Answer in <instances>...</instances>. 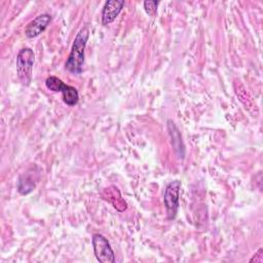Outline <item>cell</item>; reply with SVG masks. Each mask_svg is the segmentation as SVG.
<instances>
[{
  "mask_svg": "<svg viewBox=\"0 0 263 263\" xmlns=\"http://www.w3.org/2000/svg\"><path fill=\"white\" fill-rule=\"evenodd\" d=\"M88 37L89 31L88 28L85 26L79 30L73 41L71 51L65 63L66 70H68L72 74L79 75L82 72L84 65V49Z\"/></svg>",
  "mask_w": 263,
  "mask_h": 263,
  "instance_id": "cell-1",
  "label": "cell"
},
{
  "mask_svg": "<svg viewBox=\"0 0 263 263\" xmlns=\"http://www.w3.org/2000/svg\"><path fill=\"white\" fill-rule=\"evenodd\" d=\"M35 62V53L29 47L20 50L16 57V73L21 83L28 86L32 80V69Z\"/></svg>",
  "mask_w": 263,
  "mask_h": 263,
  "instance_id": "cell-2",
  "label": "cell"
},
{
  "mask_svg": "<svg viewBox=\"0 0 263 263\" xmlns=\"http://www.w3.org/2000/svg\"><path fill=\"white\" fill-rule=\"evenodd\" d=\"M46 87L54 92H62L63 101L68 106H75L79 101V93L74 86L64 83L57 76H49L45 80Z\"/></svg>",
  "mask_w": 263,
  "mask_h": 263,
  "instance_id": "cell-3",
  "label": "cell"
},
{
  "mask_svg": "<svg viewBox=\"0 0 263 263\" xmlns=\"http://www.w3.org/2000/svg\"><path fill=\"white\" fill-rule=\"evenodd\" d=\"M180 189H181V181L175 180L170 182L164 190L163 194V202L166 210V215L170 220H173L177 216V212L179 209V199H180Z\"/></svg>",
  "mask_w": 263,
  "mask_h": 263,
  "instance_id": "cell-4",
  "label": "cell"
},
{
  "mask_svg": "<svg viewBox=\"0 0 263 263\" xmlns=\"http://www.w3.org/2000/svg\"><path fill=\"white\" fill-rule=\"evenodd\" d=\"M93 253L97 260L101 263H113L115 262V255L114 252L108 241V239L100 234L96 233L92 235L91 238Z\"/></svg>",
  "mask_w": 263,
  "mask_h": 263,
  "instance_id": "cell-5",
  "label": "cell"
},
{
  "mask_svg": "<svg viewBox=\"0 0 263 263\" xmlns=\"http://www.w3.org/2000/svg\"><path fill=\"white\" fill-rule=\"evenodd\" d=\"M51 21V15L48 13H42L32 20L25 29V35L28 38H35L45 31Z\"/></svg>",
  "mask_w": 263,
  "mask_h": 263,
  "instance_id": "cell-6",
  "label": "cell"
},
{
  "mask_svg": "<svg viewBox=\"0 0 263 263\" xmlns=\"http://www.w3.org/2000/svg\"><path fill=\"white\" fill-rule=\"evenodd\" d=\"M124 6L123 0H108L102 9V24L107 26L115 21Z\"/></svg>",
  "mask_w": 263,
  "mask_h": 263,
  "instance_id": "cell-7",
  "label": "cell"
},
{
  "mask_svg": "<svg viewBox=\"0 0 263 263\" xmlns=\"http://www.w3.org/2000/svg\"><path fill=\"white\" fill-rule=\"evenodd\" d=\"M167 128H168V133H170V136L172 139V146L174 147L178 156L181 158H184L185 147L183 145L182 138H181L178 127L172 120H167Z\"/></svg>",
  "mask_w": 263,
  "mask_h": 263,
  "instance_id": "cell-8",
  "label": "cell"
},
{
  "mask_svg": "<svg viewBox=\"0 0 263 263\" xmlns=\"http://www.w3.org/2000/svg\"><path fill=\"white\" fill-rule=\"evenodd\" d=\"M36 187V181L34 179V174L32 172H28L23 174L17 181V191L23 194H29Z\"/></svg>",
  "mask_w": 263,
  "mask_h": 263,
  "instance_id": "cell-9",
  "label": "cell"
},
{
  "mask_svg": "<svg viewBox=\"0 0 263 263\" xmlns=\"http://www.w3.org/2000/svg\"><path fill=\"white\" fill-rule=\"evenodd\" d=\"M158 3H159L158 1H151V0L144 1L143 5H144V9L147 12V14L153 16L156 13V11H157Z\"/></svg>",
  "mask_w": 263,
  "mask_h": 263,
  "instance_id": "cell-10",
  "label": "cell"
}]
</instances>
